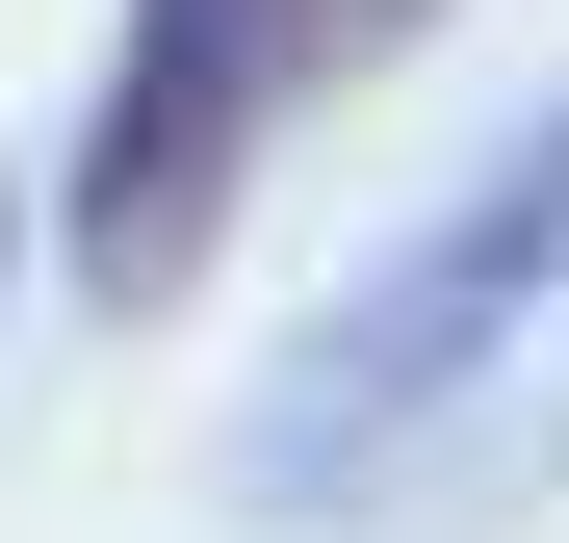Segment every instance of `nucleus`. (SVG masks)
I'll return each mask as SVG.
<instances>
[{"mask_svg": "<svg viewBox=\"0 0 569 543\" xmlns=\"http://www.w3.org/2000/svg\"><path fill=\"white\" fill-rule=\"evenodd\" d=\"M389 27H440V0H284V52H389Z\"/></svg>", "mask_w": 569, "mask_h": 543, "instance_id": "3", "label": "nucleus"}, {"mask_svg": "<svg viewBox=\"0 0 569 543\" xmlns=\"http://www.w3.org/2000/svg\"><path fill=\"white\" fill-rule=\"evenodd\" d=\"M259 104H284V0H130L104 52V130H78V285L104 311H181L259 181Z\"/></svg>", "mask_w": 569, "mask_h": 543, "instance_id": "2", "label": "nucleus"}, {"mask_svg": "<svg viewBox=\"0 0 569 543\" xmlns=\"http://www.w3.org/2000/svg\"><path fill=\"white\" fill-rule=\"evenodd\" d=\"M543 285H569V104L466 181L440 233H389L311 336H284V389H259V440H233V492H259V517H337L440 389H492V362H518V311H543Z\"/></svg>", "mask_w": 569, "mask_h": 543, "instance_id": "1", "label": "nucleus"}]
</instances>
